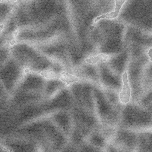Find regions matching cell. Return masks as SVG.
Masks as SVG:
<instances>
[{
	"label": "cell",
	"instance_id": "obj_1",
	"mask_svg": "<svg viewBox=\"0 0 152 152\" xmlns=\"http://www.w3.org/2000/svg\"><path fill=\"white\" fill-rule=\"evenodd\" d=\"M127 78V73L125 72L123 75V80L124 84L123 90L119 95L121 101L125 103L129 102L130 97V88L128 83V80Z\"/></svg>",
	"mask_w": 152,
	"mask_h": 152
},
{
	"label": "cell",
	"instance_id": "obj_2",
	"mask_svg": "<svg viewBox=\"0 0 152 152\" xmlns=\"http://www.w3.org/2000/svg\"><path fill=\"white\" fill-rule=\"evenodd\" d=\"M57 78H59L63 82H66L67 83L66 85H68L73 82L79 81L78 79L76 77L71 75L64 72L58 75Z\"/></svg>",
	"mask_w": 152,
	"mask_h": 152
},
{
	"label": "cell",
	"instance_id": "obj_3",
	"mask_svg": "<svg viewBox=\"0 0 152 152\" xmlns=\"http://www.w3.org/2000/svg\"><path fill=\"white\" fill-rule=\"evenodd\" d=\"M108 58V56L102 54L97 56L96 57L94 58L91 57L88 59H86V62L89 63L94 64L96 63L99 61H100L102 62L106 61Z\"/></svg>",
	"mask_w": 152,
	"mask_h": 152
},
{
	"label": "cell",
	"instance_id": "obj_4",
	"mask_svg": "<svg viewBox=\"0 0 152 152\" xmlns=\"http://www.w3.org/2000/svg\"><path fill=\"white\" fill-rule=\"evenodd\" d=\"M125 1H115L116 3V7L115 9L114 17V18L118 16L119 12V10L123 4L125 3Z\"/></svg>",
	"mask_w": 152,
	"mask_h": 152
},
{
	"label": "cell",
	"instance_id": "obj_5",
	"mask_svg": "<svg viewBox=\"0 0 152 152\" xmlns=\"http://www.w3.org/2000/svg\"><path fill=\"white\" fill-rule=\"evenodd\" d=\"M41 75L48 78H53L57 77L58 75L54 73L52 71H45L41 73Z\"/></svg>",
	"mask_w": 152,
	"mask_h": 152
},
{
	"label": "cell",
	"instance_id": "obj_6",
	"mask_svg": "<svg viewBox=\"0 0 152 152\" xmlns=\"http://www.w3.org/2000/svg\"><path fill=\"white\" fill-rule=\"evenodd\" d=\"M114 12H112L110 13H107L106 14V15H104L100 16V17H97V19L95 20V22H96L98 21V20L100 19L101 18H107V19H113V18H114Z\"/></svg>",
	"mask_w": 152,
	"mask_h": 152
},
{
	"label": "cell",
	"instance_id": "obj_7",
	"mask_svg": "<svg viewBox=\"0 0 152 152\" xmlns=\"http://www.w3.org/2000/svg\"><path fill=\"white\" fill-rule=\"evenodd\" d=\"M148 54L149 56L151 58L150 60L152 61V48H151L149 50L148 52Z\"/></svg>",
	"mask_w": 152,
	"mask_h": 152
}]
</instances>
